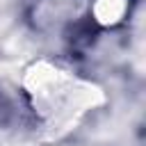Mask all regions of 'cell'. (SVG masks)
Returning a JSON list of instances; mask_svg holds the SVG:
<instances>
[{
	"label": "cell",
	"mask_w": 146,
	"mask_h": 146,
	"mask_svg": "<svg viewBox=\"0 0 146 146\" xmlns=\"http://www.w3.org/2000/svg\"><path fill=\"white\" fill-rule=\"evenodd\" d=\"M23 87L32 110L48 128H68L105 100L96 84L48 59H39L25 71Z\"/></svg>",
	"instance_id": "1"
},
{
	"label": "cell",
	"mask_w": 146,
	"mask_h": 146,
	"mask_svg": "<svg viewBox=\"0 0 146 146\" xmlns=\"http://www.w3.org/2000/svg\"><path fill=\"white\" fill-rule=\"evenodd\" d=\"M128 11V0H94L91 14L94 21L103 27H114L123 21Z\"/></svg>",
	"instance_id": "2"
}]
</instances>
